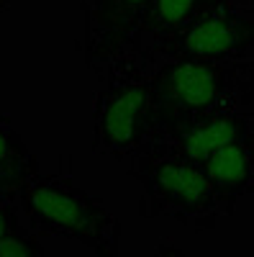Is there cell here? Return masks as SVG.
<instances>
[{
    "mask_svg": "<svg viewBox=\"0 0 254 257\" xmlns=\"http://www.w3.org/2000/svg\"><path fill=\"white\" fill-rule=\"evenodd\" d=\"M226 108L254 111V59L231 64L154 59L149 139Z\"/></svg>",
    "mask_w": 254,
    "mask_h": 257,
    "instance_id": "obj_1",
    "label": "cell"
},
{
    "mask_svg": "<svg viewBox=\"0 0 254 257\" xmlns=\"http://www.w3.org/2000/svg\"><path fill=\"white\" fill-rule=\"evenodd\" d=\"M154 57L144 47L118 54L98 75L93 100V149L129 162L149 142Z\"/></svg>",
    "mask_w": 254,
    "mask_h": 257,
    "instance_id": "obj_2",
    "label": "cell"
},
{
    "mask_svg": "<svg viewBox=\"0 0 254 257\" xmlns=\"http://www.w3.org/2000/svg\"><path fill=\"white\" fill-rule=\"evenodd\" d=\"M16 198L36 234L80 242L98 257H118V216L98 196L80 188L72 175L39 170Z\"/></svg>",
    "mask_w": 254,
    "mask_h": 257,
    "instance_id": "obj_3",
    "label": "cell"
},
{
    "mask_svg": "<svg viewBox=\"0 0 254 257\" xmlns=\"http://www.w3.org/2000/svg\"><path fill=\"white\" fill-rule=\"evenodd\" d=\"M141 185V216H172L185 226L210 229L223 211L200 162L146 142L126 170Z\"/></svg>",
    "mask_w": 254,
    "mask_h": 257,
    "instance_id": "obj_4",
    "label": "cell"
},
{
    "mask_svg": "<svg viewBox=\"0 0 254 257\" xmlns=\"http://www.w3.org/2000/svg\"><path fill=\"white\" fill-rule=\"evenodd\" d=\"M154 59H203V62H251L254 13L241 3H218L185 29L154 39L144 47Z\"/></svg>",
    "mask_w": 254,
    "mask_h": 257,
    "instance_id": "obj_5",
    "label": "cell"
},
{
    "mask_svg": "<svg viewBox=\"0 0 254 257\" xmlns=\"http://www.w3.org/2000/svg\"><path fill=\"white\" fill-rule=\"evenodd\" d=\"M152 0H80L82 11V59L95 72L118 54L141 47L144 21Z\"/></svg>",
    "mask_w": 254,
    "mask_h": 257,
    "instance_id": "obj_6",
    "label": "cell"
},
{
    "mask_svg": "<svg viewBox=\"0 0 254 257\" xmlns=\"http://www.w3.org/2000/svg\"><path fill=\"white\" fill-rule=\"evenodd\" d=\"M246 137H254V111L226 108V111L200 116L195 121L180 123V126L169 128V132H164L149 142L203 165L221 147L246 139Z\"/></svg>",
    "mask_w": 254,
    "mask_h": 257,
    "instance_id": "obj_7",
    "label": "cell"
},
{
    "mask_svg": "<svg viewBox=\"0 0 254 257\" xmlns=\"http://www.w3.org/2000/svg\"><path fill=\"white\" fill-rule=\"evenodd\" d=\"M203 170L218 196L221 211L228 213L241 198L254 193V137L221 147L203 162Z\"/></svg>",
    "mask_w": 254,
    "mask_h": 257,
    "instance_id": "obj_8",
    "label": "cell"
},
{
    "mask_svg": "<svg viewBox=\"0 0 254 257\" xmlns=\"http://www.w3.org/2000/svg\"><path fill=\"white\" fill-rule=\"evenodd\" d=\"M39 173V160L11 123L8 116H0V193H18Z\"/></svg>",
    "mask_w": 254,
    "mask_h": 257,
    "instance_id": "obj_9",
    "label": "cell"
},
{
    "mask_svg": "<svg viewBox=\"0 0 254 257\" xmlns=\"http://www.w3.org/2000/svg\"><path fill=\"white\" fill-rule=\"evenodd\" d=\"M218 3H228V0H152V8L144 21L141 47L185 29L187 24H193L195 18H200L205 11H210ZM234 3L246 6V0H234Z\"/></svg>",
    "mask_w": 254,
    "mask_h": 257,
    "instance_id": "obj_10",
    "label": "cell"
},
{
    "mask_svg": "<svg viewBox=\"0 0 254 257\" xmlns=\"http://www.w3.org/2000/svg\"><path fill=\"white\" fill-rule=\"evenodd\" d=\"M0 257H47V249L29 224H18L8 237L0 239Z\"/></svg>",
    "mask_w": 254,
    "mask_h": 257,
    "instance_id": "obj_11",
    "label": "cell"
},
{
    "mask_svg": "<svg viewBox=\"0 0 254 257\" xmlns=\"http://www.w3.org/2000/svg\"><path fill=\"white\" fill-rule=\"evenodd\" d=\"M18 198H16V193H0V239L8 237V234L21 224L18 219Z\"/></svg>",
    "mask_w": 254,
    "mask_h": 257,
    "instance_id": "obj_12",
    "label": "cell"
},
{
    "mask_svg": "<svg viewBox=\"0 0 254 257\" xmlns=\"http://www.w3.org/2000/svg\"><path fill=\"white\" fill-rule=\"evenodd\" d=\"M139 257H187V254H185V249H182V247H177L175 242L164 239V242H159V244H157L152 252L139 254Z\"/></svg>",
    "mask_w": 254,
    "mask_h": 257,
    "instance_id": "obj_13",
    "label": "cell"
},
{
    "mask_svg": "<svg viewBox=\"0 0 254 257\" xmlns=\"http://www.w3.org/2000/svg\"><path fill=\"white\" fill-rule=\"evenodd\" d=\"M6 8H8V0H0V13H3Z\"/></svg>",
    "mask_w": 254,
    "mask_h": 257,
    "instance_id": "obj_14",
    "label": "cell"
},
{
    "mask_svg": "<svg viewBox=\"0 0 254 257\" xmlns=\"http://www.w3.org/2000/svg\"><path fill=\"white\" fill-rule=\"evenodd\" d=\"M246 8H249V11L254 13V0H246Z\"/></svg>",
    "mask_w": 254,
    "mask_h": 257,
    "instance_id": "obj_15",
    "label": "cell"
}]
</instances>
